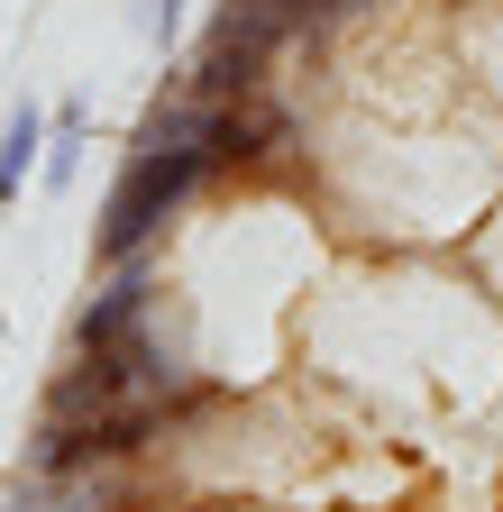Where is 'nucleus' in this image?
Returning a JSON list of instances; mask_svg holds the SVG:
<instances>
[{
	"label": "nucleus",
	"instance_id": "nucleus-1",
	"mask_svg": "<svg viewBox=\"0 0 503 512\" xmlns=\"http://www.w3.org/2000/svg\"><path fill=\"white\" fill-rule=\"evenodd\" d=\"M202 192H211V165L202 156H138L129 147V165H119L110 202H101V229H92V266H119V256L165 247V229L193 211Z\"/></svg>",
	"mask_w": 503,
	"mask_h": 512
},
{
	"label": "nucleus",
	"instance_id": "nucleus-2",
	"mask_svg": "<svg viewBox=\"0 0 503 512\" xmlns=\"http://www.w3.org/2000/svg\"><path fill=\"white\" fill-rule=\"evenodd\" d=\"M284 55H293V37H275L266 19H247V10H229V0H220V19H211L202 55L183 64L174 83H183V92H202V101H247V92H275Z\"/></svg>",
	"mask_w": 503,
	"mask_h": 512
},
{
	"label": "nucleus",
	"instance_id": "nucleus-3",
	"mask_svg": "<svg viewBox=\"0 0 503 512\" xmlns=\"http://www.w3.org/2000/svg\"><path fill=\"white\" fill-rule=\"evenodd\" d=\"M165 302V247H147V256H119V266H101V284L83 293V311H74V330H65V348H119L138 330V320Z\"/></svg>",
	"mask_w": 503,
	"mask_h": 512
},
{
	"label": "nucleus",
	"instance_id": "nucleus-4",
	"mask_svg": "<svg viewBox=\"0 0 503 512\" xmlns=\"http://www.w3.org/2000/svg\"><path fill=\"white\" fill-rule=\"evenodd\" d=\"M46 165V110L19 92L10 101V119H0V202H19V183Z\"/></svg>",
	"mask_w": 503,
	"mask_h": 512
},
{
	"label": "nucleus",
	"instance_id": "nucleus-5",
	"mask_svg": "<svg viewBox=\"0 0 503 512\" xmlns=\"http://www.w3.org/2000/svg\"><path fill=\"white\" fill-rule=\"evenodd\" d=\"M83 128H92V101H65V110L46 119V165H37L46 192H74V174H83Z\"/></svg>",
	"mask_w": 503,
	"mask_h": 512
},
{
	"label": "nucleus",
	"instance_id": "nucleus-6",
	"mask_svg": "<svg viewBox=\"0 0 503 512\" xmlns=\"http://www.w3.org/2000/svg\"><path fill=\"white\" fill-rule=\"evenodd\" d=\"M129 28H138L147 46H174V28H183V0H138V10H129Z\"/></svg>",
	"mask_w": 503,
	"mask_h": 512
}]
</instances>
